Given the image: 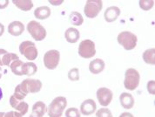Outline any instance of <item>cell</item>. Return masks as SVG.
Listing matches in <instances>:
<instances>
[{
  "instance_id": "obj_37",
  "label": "cell",
  "mask_w": 155,
  "mask_h": 117,
  "mask_svg": "<svg viewBox=\"0 0 155 117\" xmlns=\"http://www.w3.org/2000/svg\"><path fill=\"white\" fill-rule=\"evenodd\" d=\"M120 117H134L131 113H129V112H124V113H122L121 115H120Z\"/></svg>"
},
{
  "instance_id": "obj_8",
  "label": "cell",
  "mask_w": 155,
  "mask_h": 117,
  "mask_svg": "<svg viewBox=\"0 0 155 117\" xmlns=\"http://www.w3.org/2000/svg\"><path fill=\"white\" fill-rule=\"evenodd\" d=\"M60 60V53L58 50L47 51L44 55L45 67L49 70H54L58 66Z\"/></svg>"
},
{
  "instance_id": "obj_16",
  "label": "cell",
  "mask_w": 155,
  "mask_h": 117,
  "mask_svg": "<svg viewBox=\"0 0 155 117\" xmlns=\"http://www.w3.org/2000/svg\"><path fill=\"white\" fill-rule=\"evenodd\" d=\"M64 38H65L66 41L69 43H71V44L76 43L80 38L79 31L75 27L68 28L64 33Z\"/></svg>"
},
{
  "instance_id": "obj_20",
  "label": "cell",
  "mask_w": 155,
  "mask_h": 117,
  "mask_svg": "<svg viewBox=\"0 0 155 117\" xmlns=\"http://www.w3.org/2000/svg\"><path fill=\"white\" fill-rule=\"evenodd\" d=\"M38 71V67L33 62H26L23 65V74L24 75H34Z\"/></svg>"
},
{
  "instance_id": "obj_1",
  "label": "cell",
  "mask_w": 155,
  "mask_h": 117,
  "mask_svg": "<svg viewBox=\"0 0 155 117\" xmlns=\"http://www.w3.org/2000/svg\"><path fill=\"white\" fill-rule=\"evenodd\" d=\"M67 106V101L63 96H58L51 102L47 112L49 117H61L63 115V111Z\"/></svg>"
},
{
  "instance_id": "obj_28",
  "label": "cell",
  "mask_w": 155,
  "mask_h": 117,
  "mask_svg": "<svg viewBox=\"0 0 155 117\" xmlns=\"http://www.w3.org/2000/svg\"><path fill=\"white\" fill-rule=\"evenodd\" d=\"M96 117H113V114L109 108H102L96 112Z\"/></svg>"
},
{
  "instance_id": "obj_2",
  "label": "cell",
  "mask_w": 155,
  "mask_h": 117,
  "mask_svg": "<svg viewBox=\"0 0 155 117\" xmlns=\"http://www.w3.org/2000/svg\"><path fill=\"white\" fill-rule=\"evenodd\" d=\"M117 40L118 43L124 47V49L130 51L136 47L138 43V38L133 33L129 31H124L119 33Z\"/></svg>"
},
{
  "instance_id": "obj_5",
  "label": "cell",
  "mask_w": 155,
  "mask_h": 117,
  "mask_svg": "<svg viewBox=\"0 0 155 117\" xmlns=\"http://www.w3.org/2000/svg\"><path fill=\"white\" fill-rule=\"evenodd\" d=\"M19 52L21 54L25 56V59H27L30 61L35 60L38 55V52L35 44L30 40L22 42L19 46Z\"/></svg>"
},
{
  "instance_id": "obj_4",
  "label": "cell",
  "mask_w": 155,
  "mask_h": 117,
  "mask_svg": "<svg viewBox=\"0 0 155 117\" xmlns=\"http://www.w3.org/2000/svg\"><path fill=\"white\" fill-rule=\"evenodd\" d=\"M27 31L37 41H41L46 37V30L42 25L35 20L30 21L27 25Z\"/></svg>"
},
{
  "instance_id": "obj_19",
  "label": "cell",
  "mask_w": 155,
  "mask_h": 117,
  "mask_svg": "<svg viewBox=\"0 0 155 117\" xmlns=\"http://www.w3.org/2000/svg\"><path fill=\"white\" fill-rule=\"evenodd\" d=\"M13 4L24 12H28L33 7V3L31 0H14Z\"/></svg>"
},
{
  "instance_id": "obj_38",
  "label": "cell",
  "mask_w": 155,
  "mask_h": 117,
  "mask_svg": "<svg viewBox=\"0 0 155 117\" xmlns=\"http://www.w3.org/2000/svg\"><path fill=\"white\" fill-rule=\"evenodd\" d=\"M4 33H5V26H4L3 24L0 23V37L4 34Z\"/></svg>"
},
{
  "instance_id": "obj_25",
  "label": "cell",
  "mask_w": 155,
  "mask_h": 117,
  "mask_svg": "<svg viewBox=\"0 0 155 117\" xmlns=\"http://www.w3.org/2000/svg\"><path fill=\"white\" fill-rule=\"evenodd\" d=\"M139 5L142 10L144 11H149L154 5V1L153 0H140L139 2Z\"/></svg>"
},
{
  "instance_id": "obj_35",
  "label": "cell",
  "mask_w": 155,
  "mask_h": 117,
  "mask_svg": "<svg viewBox=\"0 0 155 117\" xmlns=\"http://www.w3.org/2000/svg\"><path fill=\"white\" fill-rule=\"evenodd\" d=\"M9 5L8 0H0V9H5Z\"/></svg>"
},
{
  "instance_id": "obj_15",
  "label": "cell",
  "mask_w": 155,
  "mask_h": 117,
  "mask_svg": "<svg viewBox=\"0 0 155 117\" xmlns=\"http://www.w3.org/2000/svg\"><path fill=\"white\" fill-rule=\"evenodd\" d=\"M120 102L125 109H131L134 106V98L129 93H122L120 96Z\"/></svg>"
},
{
  "instance_id": "obj_22",
  "label": "cell",
  "mask_w": 155,
  "mask_h": 117,
  "mask_svg": "<svg viewBox=\"0 0 155 117\" xmlns=\"http://www.w3.org/2000/svg\"><path fill=\"white\" fill-rule=\"evenodd\" d=\"M69 19L71 25L74 26H80L84 23V19L83 16L78 12H72L69 16Z\"/></svg>"
},
{
  "instance_id": "obj_23",
  "label": "cell",
  "mask_w": 155,
  "mask_h": 117,
  "mask_svg": "<svg viewBox=\"0 0 155 117\" xmlns=\"http://www.w3.org/2000/svg\"><path fill=\"white\" fill-rule=\"evenodd\" d=\"M23 65H24V62L18 59V60H16L12 62L11 64L10 67H11L12 72L14 74L18 76H22L24 75V74H23Z\"/></svg>"
},
{
  "instance_id": "obj_18",
  "label": "cell",
  "mask_w": 155,
  "mask_h": 117,
  "mask_svg": "<svg viewBox=\"0 0 155 117\" xmlns=\"http://www.w3.org/2000/svg\"><path fill=\"white\" fill-rule=\"evenodd\" d=\"M51 9L49 6H46V5H44V6H39L38 7L37 9H35V12H34V16H35L36 19H48L50 16H51Z\"/></svg>"
},
{
  "instance_id": "obj_7",
  "label": "cell",
  "mask_w": 155,
  "mask_h": 117,
  "mask_svg": "<svg viewBox=\"0 0 155 117\" xmlns=\"http://www.w3.org/2000/svg\"><path fill=\"white\" fill-rule=\"evenodd\" d=\"M78 54L84 59H90L96 54L95 44L91 40H85L79 44Z\"/></svg>"
},
{
  "instance_id": "obj_9",
  "label": "cell",
  "mask_w": 155,
  "mask_h": 117,
  "mask_svg": "<svg viewBox=\"0 0 155 117\" xmlns=\"http://www.w3.org/2000/svg\"><path fill=\"white\" fill-rule=\"evenodd\" d=\"M19 85L23 92L26 95L38 93L42 88V82L35 79H25Z\"/></svg>"
},
{
  "instance_id": "obj_10",
  "label": "cell",
  "mask_w": 155,
  "mask_h": 117,
  "mask_svg": "<svg viewBox=\"0 0 155 117\" xmlns=\"http://www.w3.org/2000/svg\"><path fill=\"white\" fill-rule=\"evenodd\" d=\"M97 98L101 106L107 107L112 102L113 94L112 90H110L107 88H100L97 91Z\"/></svg>"
},
{
  "instance_id": "obj_26",
  "label": "cell",
  "mask_w": 155,
  "mask_h": 117,
  "mask_svg": "<svg viewBox=\"0 0 155 117\" xmlns=\"http://www.w3.org/2000/svg\"><path fill=\"white\" fill-rule=\"evenodd\" d=\"M68 79L71 81H78L79 80V70L77 67L71 68L68 72Z\"/></svg>"
},
{
  "instance_id": "obj_21",
  "label": "cell",
  "mask_w": 155,
  "mask_h": 117,
  "mask_svg": "<svg viewBox=\"0 0 155 117\" xmlns=\"http://www.w3.org/2000/svg\"><path fill=\"white\" fill-rule=\"evenodd\" d=\"M143 60L144 61L146 62L147 64L149 65H155V49L150 48L146 50L144 53H143Z\"/></svg>"
},
{
  "instance_id": "obj_24",
  "label": "cell",
  "mask_w": 155,
  "mask_h": 117,
  "mask_svg": "<svg viewBox=\"0 0 155 117\" xmlns=\"http://www.w3.org/2000/svg\"><path fill=\"white\" fill-rule=\"evenodd\" d=\"M19 57L17 55L16 53H7L3 57V66H7V67H10L11 64L12 62L16 60H18Z\"/></svg>"
},
{
  "instance_id": "obj_40",
  "label": "cell",
  "mask_w": 155,
  "mask_h": 117,
  "mask_svg": "<svg viewBox=\"0 0 155 117\" xmlns=\"http://www.w3.org/2000/svg\"><path fill=\"white\" fill-rule=\"evenodd\" d=\"M5 112H0V117H5Z\"/></svg>"
},
{
  "instance_id": "obj_42",
  "label": "cell",
  "mask_w": 155,
  "mask_h": 117,
  "mask_svg": "<svg viewBox=\"0 0 155 117\" xmlns=\"http://www.w3.org/2000/svg\"><path fill=\"white\" fill-rule=\"evenodd\" d=\"M30 117H34V116H33V115H30Z\"/></svg>"
},
{
  "instance_id": "obj_11",
  "label": "cell",
  "mask_w": 155,
  "mask_h": 117,
  "mask_svg": "<svg viewBox=\"0 0 155 117\" xmlns=\"http://www.w3.org/2000/svg\"><path fill=\"white\" fill-rule=\"evenodd\" d=\"M97 110V105L92 99L84 101L80 106V113L84 115H91Z\"/></svg>"
},
{
  "instance_id": "obj_34",
  "label": "cell",
  "mask_w": 155,
  "mask_h": 117,
  "mask_svg": "<svg viewBox=\"0 0 155 117\" xmlns=\"http://www.w3.org/2000/svg\"><path fill=\"white\" fill-rule=\"evenodd\" d=\"M8 52L6 50H5V49H0V67H2L3 66V57L5 55L6 53H7Z\"/></svg>"
},
{
  "instance_id": "obj_32",
  "label": "cell",
  "mask_w": 155,
  "mask_h": 117,
  "mask_svg": "<svg viewBox=\"0 0 155 117\" xmlns=\"http://www.w3.org/2000/svg\"><path fill=\"white\" fill-rule=\"evenodd\" d=\"M20 102H22V101L18 100V99H17L13 95L11 96V98H10V103H11V106H12L13 108H17V106L20 103Z\"/></svg>"
},
{
  "instance_id": "obj_30",
  "label": "cell",
  "mask_w": 155,
  "mask_h": 117,
  "mask_svg": "<svg viewBox=\"0 0 155 117\" xmlns=\"http://www.w3.org/2000/svg\"><path fill=\"white\" fill-rule=\"evenodd\" d=\"M65 116L66 117H80L81 114L79 110L76 108H70L65 111Z\"/></svg>"
},
{
  "instance_id": "obj_27",
  "label": "cell",
  "mask_w": 155,
  "mask_h": 117,
  "mask_svg": "<svg viewBox=\"0 0 155 117\" xmlns=\"http://www.w3.org/2000/svg\"><path fill=\"white\" fill-rule=\"evenodd\" d=\"M15 109H16V111H18V113H20L22 115V116H24L28 112L29 105L25 102H23L22 101V102H20V103L17 106V108Z\"/></svg>"
},
{
  "instance_id": "obj_17",
  "label": "cell",
  "mask_w": 155,
  "mask_h": 117,
  "mask_svg": "<svg viewBox=\"0 0 155 117\" xmlns=\"http://www.w3.org/2000/svg\"><path fill=\"white\" fill-rule=\"evenodd\" d=\"M46 112H47V107L45 103L39 101V102H37L32 106L31 115H33L34 117H43Z\"/></svg>"
},
{
  "instance_id": "obj_14",
  "label": "cell",
  "mask_w": 155,
  "mask_h": 117,
  "mask_svg": "<svg viewBox=\"0 0 155 117\" xmlns=\"http://www.w3.org/2000/svg\"><path fill=\"white\" fill-rule=\"evenodd\" d=\"M105 61L101 59H95L89 64V70L93 74H99L105 69Z\"/></svg>"
},
{
  "instance_id": "obj_12",
  "label": "cell",
  "mask_w": 155,
  "mask_h": 117,
  "mask_svg": "<svg viewBox=\"0 0 155 117\" xmlns=\"http://www.w3.org/2000/svg\"><path fill=\"white\" fill-rule=\"evenodd\" d=\"M120 15V9L117 6H110L108 7L105 11L104 13V18L105 20L108 23H112L117 20Z\"/></svg>"
},
{
  "instance_id": "obj_6",
  "label": "cell",
  "mask_w": 155,
  "mask_h": 117,
  "mask_svg": "<svg viewBox=\"0 0 155 117\" xmlns=\"http://www.w3.org/2000/svg\"><path fill=\"white\" fill-rule=\"evenodd\" d=\"M103 8V2L101 0H88L85 3L84 12L89 19L96 18Z\"/></svg>"
},
{
  "instance_id": "obj_13",
  "label": "cell",
  "mask_w": 155,
  "mask_h": 117,
  "mask_svg": "<svg viewBox=\"0 0 155 117\" xmlns=\"http://www.w3.org/2000/svg\"><path fill=\"white\" fill-rule=\"evenodd\" d=\"M25 31V25L20 21H13L8 26V33L12 36H20Z\"/></svg>"
},
{
  "instance_id": "obj_39",
  "label": "cell",
  "mask_w": 155,
  "mask_h": 117,
  "mask_svg": "<svg viewBox=\"0 0 155 117\" xmlns=\"http://www.w3.org/2000/svg\"><path fill=\"white\" fill-rule=\"evenodd\" d=\"M2 98H3V92H2V89L0 88V101L2 100Z\"/></svg>"
},
{
  "instance_id": "obj_29",
  "label": "cell",
  "mask_w": 155,
  "mask_h": 117,
  "mask_svg": "<svg viewBox=\"0 0 155 117\" xmlns=\"http://www.w3.org/2000/svg\"><path fill=\"white\" fill-rule=\"evenodd\" d=\"M18 100H19V101H23L25 97H26V94H25L24 92H23V90L21 89V88H20V85H18L17 87H16V88H15V92H14V95H13Z\"/></svg>"
},
{
  "instance_id": "obj_33",
  "label": "cell",
  "mask_w": 155,
  "mask_h": 117,
  "mask_svg": "<svg viewBox=\"0 0 155 117\" xmlns=\"http://www.w3.org/2000/svg\"><path fill=\"white\" fill-rule=\"evenodd\" d=\"M5 117H22V115L18 111H10L5 113Z\"/></svg>"
},
{
  "instance_id": "obj_41",
  "label": "cell",
  "mask_w": 155,
  "mask_h": 117,
  "mask_svg": "<svg viewBox=\"0 0 155 117\" xmlns=\"http://www.w3.org/2000/svg\"><path fill=\"white\" fill-rule=\"evenodd\" d=\"M2 75H3V74H2V68L0 67V79L2 78Z\"/></svg>"
},
{
  "instance_id": "obj_31",
  "label": "cell",
  "mask_w": 155,
  "mask_h": 117,
  "mask_svg": "<svg viewBox=\"0 0 155 117\" xmlns=\"http://www.w3.org/2000/svg\"><path fill=\"white\" fill-rule=\"evenodd\" d=\"M147 88L148 93L152 95H155V81H148L147 85Z\"/></svg>"
},
{
  "instance_id": "obj_3",
  "label": "cell",
  "mask_w": 155,
  "mask_h": 117,
  "mask_svg": "<svg viewBox=\"0 0 155 117\" xmlns=\"http://www.w3.org/2000/svg\"><path fill=\"white\" fill-rule=\"evenodd\" d=\"M140 73L134 68H128L125 74V81H124V86L126 89L134 91L140 85Z\"/></svg>"
},
{
  "instance_id": "obj_36",
  "label": "cell",
  "mask_w": 155,
  "mask_h": 117,
  "mask_svg": "<svg viewBox=\"0 0 155 117\" xmlns=\"http://www.w3.org/2000/svg\"><path fill=\"white\" fill-rule=\"evenodd\" d=\"M50 4H51L52 5H62L64 3L63 0H60V1H52V0H51L49 1Z\"/></svg>"
}]
</instances>
